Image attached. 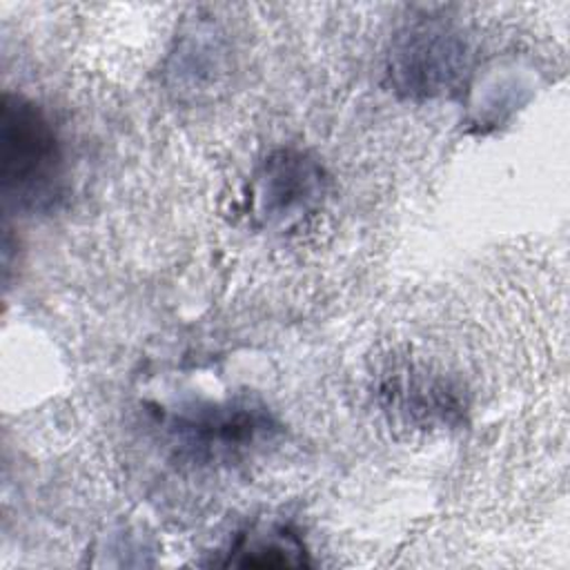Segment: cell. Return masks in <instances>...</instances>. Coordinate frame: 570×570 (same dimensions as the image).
I'll list each match as a JSON object with an SVG mask.
<instances>
[{
  "mask_svg": "<svg viewBox=\"0 0 570 570\" xmlns=\"http://www.w3.org/2000/svg\"><path fill=\"white\" fill-rule=\"evenodd\" d=\"M0 189L7 212L47 214L65 194V154L47 114L4 94L0 107Z\"/></svg>",
  "mask_w": 570,
  "mask_h": 570,
  "instance_id": "obj_1",
  "label": "cell"
},
{
  "mask_svg": "<svg viewBox=\"0 0 570 570\" xmlns=\"http://www.w3.org/2000/svg\"><path fill=\"white\" fill-rule=\"evenodd\" d=\"M178 445L198 461H229L269 441L278 425L256 401H229L176 416Z\"/></svg>",
  "mask_w": 570,
  "mask_h": 570,
  "instance_id": "obj_2",
  "label": "cell"
},
{
  "mask_svg": "<svg viewBox=\"0 0 570 570\" xmlns=\"http://www.w3.org/2000/svg\"><path fill=\"white\" fill-rule=\"evenodd\" d=\"M465 45L441 20L407 24L390 53L396 87L407 96H432L452 85L463 67Z\"/></svg>",
  "mask_w": 570,
  "mask_h": 570,
  "instance_id": "obj_3",
  "label": "cell"
},
{
  "mask_svg": "<svg viewBox=\"0 0 570 570\" xmlns=\"http://www.w3.org/2000/svg\"><path fill=\"white\" fill-rule=\"evenodd\" d=\"M325 176L316 160L296 149L274 151L254 180V209L267 225H289L318 205Z\"/></svg>",
  "mask_w": 570,
  "mask_h": 570,
  "instance_id": "obj_4",
  "label": "cell"
},
{
  "mask_svg": "<svg viewBox=\"0 0 570 570\" xmlns=\"http://www.w3.org/2000/svg\"><path fill=\"white\" fill-rule=\"evenodd\" d=\"M225 566L238 568H301L307 566L305 546L287 525H256L234 541Z\"/></svg>",
  "mask_w": 570,
  "mask_h": 570,
  "instance_id": "obj_5",
  "label": "cell"
}]
</instances>
